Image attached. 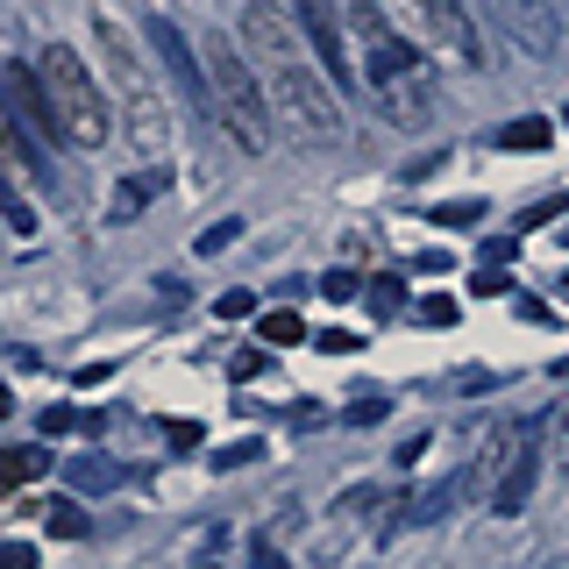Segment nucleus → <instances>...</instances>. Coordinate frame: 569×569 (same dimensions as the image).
Listing matches in <instances>:
<instances>
[{
    "mask_svg": "<svg viewBox=\"0 0 569 569\" xmlns=\"http://www.w3.org/2000/svg\"><path fill=\"white\" fill-rule=\"evenodd\" d=\"M236 43L249 50V64H257L263 93L278 107V129L292 142H307V150H328V142H342V100H335V79L328 71H313V43L299 22H284L271 0H249L242 8V29Z\"/></svg>",
    "mask_w": 569,
    "mask_h": 569,
    "instance_id": "obj_1",
    "label": "nucleus"
},
{
    "mask_svg": "<svg viewBox=\"0 0 569 569\" xmlns=\"http://www.w3.org/2000/svg\"><path fill=\"white\" fill-rule=\"evenodd\" d=\"M200 58H207V86H213V114L228 121V136H236L242 150H271L278 142V107H271V93H263L249 50L228 43V29H213L200 43Z\"/></svg>",
    "mask_w": 569,
    "mask_h": 569,
    "instance_id": "obj_2",
    "label": "nucleus"
},
{
    "mask_svg": "<svg viewBox=\"0 0 569 569\" xmlns=\"http://www.w3.org/2000/svg\"><path fill=\"white\" fill-rule=\"evenodd\" d=\"M356 36H363V79H370V93L385 100V114L399 121V129H420V121L435 114V93H427V64L413 58V43H399L370 0H356Z\"/></svg>",
    "mask_w": 569,
    "mask_h": 569,
    "instance_id": "obj_3",
    "label": "nucleus"
},
{
    "mask_svg": "<svg viewBox=\"0 0 569 569\" xmlns=\"http://www.w3.org/2000/svg\"><path fill=\"white\" fill-rule=\"evenodd\" d=\"M36 71H43V93L50 107H58V129L71 150H107V136H114V107L100 100V86H93V71H86V58H71L64 43H50L43 58H36Z\"/></svg>",
    "mask_w": 569,
    "mask_h": 569,
    "instance_id": "obj_4",
    "label": "nucleus"
},
{
    "mask_svg": "<svg viewBox=\"0 0 569 569\" xmlns=\"http://www.w3.org/2000/svg\"><path fill=\"white\" fill-rule=\"evenodd\" d=\"M93 36H100V50H107V64H114V86H121V107H129V136L142 142V150H164L171 129H164V100H157V86L142 79V58L129 50V36L114 29V14H93Z\"/></svg>",
    "mask_w": 569,
    "mask_h": 569,
    "instance_id": "obj_5",
    "label": "nucleus"
},
{
    "mask_svg": "<svg viewBox=\"0 0 569 569\" xmlns=\"http://www.w3.org/2000/svg\"><path fill=\"white\" fill-rule=\"evenodd\" d=\"M491 8V22L512 36V50L520 58H556L562 50V0H485Z\"/></svg>",
    "mask_w": 569,
    "mask_h": 569,
    "instance_id": "obj_6",
    "label": "nucleus"
},
{
    "mask_svg": "<svg viewBox=\"0 0 569 569\" xmlns=\"http://www.w3.org/2000/svg\"><path fill=\"white\" fill-rule=\"evenodd\" d=\"M406 14H413V22L435 36V43L449 50L456 64H470V71H485V64H491V58H485V43H477V22L462 14V0H406Z\"/></svg>",
    "mask_w": 569,
    "mask_h": 569,
    "instance_id": "obj_7",
    "label": "nucleus"
},
{
    "mask_svg": "<svg viewBox=\"0 0 569 569\" xmlns=\"http://www.w3.org/2000/svg\"><path fill=\"white\" fill-rule=\"evenodd\" d=\"M533 470H541V420H520V427H512V462L498 470V485H491V512H498V520L527 512Z\"/></svg>",
    "mask_w": 569,
    "mask_h": 569,
    "instance_id": "obj_8",
    "label": "nucleus"
},
{
    "mask_svg": "<svg viewBox=\"0 0 569 569\" xmlns=\"http://www.w3.org/2000/svg\"><path fill=\"white\" fill-rule=\"evenodd\" d=\"M299 29H307V43H313L320 71H328L335 86H349V79H356V64H349V29H342V8H335V0H299Z\"/></svg>",
    "mask_w": 569,
    "mask_h": 569,
    "instance_id": "obj_9",
    "label": "nucleus"
},
{
    "mask_svg": "<svg viewBox=\"0 0 569 569\" xmlns=\"http://www.w3.org/2000/svg\"><path fill=\"white\" fill-rule=\"evenodd\" d=\"M150 43H157V64L178 79V93H186V107H213V86H207V58H192V43L178 36L171 14H150Z\"/></svg>",
    "mask_w": 569,
    "mask_h": 569,
    "instance_id": "obj_10",
    "label": "nucleus"
},
{
    "mask_svg": "<svg viewBox=\"0 0 569 569\" xmlns=\"http://www.w3.org/2000/svg\"><path fill=\"white\" fill-rule=\"evenodd\" d=\"M8 93H14V121H29V129L50 136V142H64L58 107H50V93H43V71H36V64H8Z\"/></svg>",
    "mask_w": 569,
    "mask_h": 569,
    "instance_id": "obj_11",
    "label": "nucleus"
},
{
    "mask_svg": "<svg viewBox=\"0 0 569 569\" xmlns=\"http://www.w3.org/2000/svg\"><path fill=\"white\" fill-rule=\"evenodd\" d=\"M164 186H171V171H136V178H121V186H114V221H136V213L150 207Z\"/></svg>",
    "mask_w": 569,
    "mask_h": 569,
    "instance_id": "obj_12",
    "label": "nucleus"
},
{
    "mask_svg": "<svg viewBox=\"0 0 569 569\" xmlns=\"http://www.w3.org/2000/svg\"><path fill=\"white\" fill-rule=\"evenodd\" d=\"M257 342L263 349H292V342H307V320L292 307H271V313H257Z\"/></svg>",
    "mask_w": 569,
    "mask_h": 569,
    "instance_id": "obj_13",
    "label": "nucleus"
},
{
    "mask_svg": "<svg viewBox=\"0 0 569 569\" xmlns=\"http://www.w3.org/2000/svg\"><path fill=\"white\" fill-rule=\"evenodd\" d=\"M43 527H50V541H79L93 520H86L79 498H50V506H43Z\"/></svg>",
    "mask_w": 569,
    "mask_h": 569,
    "instance_id": "obj_14",
    "label": "nucleus"
},
{
    "mask_svg": "<svg viewBox=\"0 0 569 569\" xmlns=\"http://www.w3.org/2000/svg\"><path fill=\"white\" fill-rule=\"evenodd\" d=\"M363 299H370V313H378V320H399L406 313V278H370Z\"/></svg>",
    "mask_w": 569,
    "mask_h": 569,
    "instance_id": "obj_15",
    "label": "nucleus"
},
{
    "mask_svg": "<svg viewBox=\"0 0 569 569\" xmlns=\"http://www.w3.org/2000/svg\"><path fill=\"white\" fill-rule=\"evenodd\" d=\"M548 142H556L548 121H506V129H498V150H548Z\"/></svg>",
    "mask_w": 569,
    "mask_h": 569,
    "instance_id": "obj_16",
    "label": "nucleus"
},
{
    "mask_svg": "<svg viewBox=\"0 0 569 569\" xmlns=\"http://www.w3.org/2000/svg\"><path fill=\"white\" fill-rule=\"evenodd\" d=\"M363 284H370V278H356V271H328V278L313 284V292H328L335 307H342V299H363Z\"/></svg>",
    "mask_w": 569,
    "mask_h": 569,
    "instance_id": "obj_17",
    "label": "nucleus"
},
{
    "mask_svg": "<svg viewBox=\"0 0 569 569\" xmlns=\"http://www.w3.org/2000/svg\"><path fill=\"white\" fill-rule=\"evenodd\" d=\"M313 349H320V356H356V349H363V335H349V328H320V335H313Z\"/></svg>",
    "mask_w": 569,
    "mask_h": 569,
    "instance_id": "obj_18",
    "label": "nucleus"
},
{
    "mask_svg": "<svg viewBox=\"0 0 569 569\" xmlns=\"http://www.w3.org/2000/svg\"><path fill=\"white\" fill-rule=\"evenodd\" d=\"M71 427H86V413H79V406H64V399H58V406H43V435H50V441H58V435H71Z\"/></svg>",
    "mask_w": 569,
    "mask_h": 569,
    "instance_id": "obj_19",
    "label": "nucleus"
},
{
    "mask_svg": "<svg viewBox=\"0 0 569 569\" xmlns=\"http://www.w3.org/2000/svg\"><path fill=\"white\" fill-rule=\"evenodd\" d=\"M71 485H79V491H107V485H114V470L86 456V462H71Z\"/></svg>",
    "mask_w": 569,
    "mask_h": 569,
    "instance_id": "obj_20",
    "label": "nucleus"
},
{
    "mask_svg": "<svg viewBox=\"0 0 569 569\" xmlns=\"http://www.w3.org/2000/svg\"><path fill=\"white\" fill-rule=\"evenodd\" d=\"M413 313L427 320V328H449V320H456V299H449V292H427V299H420Z\"/></svg>",
    "mask_w": 569,
    "mask_h": 569,
    "instance_id": "obj_21",
    "label": "nucleus"
},
{
    "mask_svg": "<svg viewBox=\"0 0 569 569\" xmlns=\"http://www.w3.org/2000/svg\"><path fill=\"white\" fill-rule=\"evenodd\" d=\"M263 363H271V349H236L228 378H236V385H249V378H263Z\"/></svg>",
    "mask_w": 569,
    "mask_h": 569,
    "instance_id": "obj_22",
    "label": "nucleus"
},
{
    "mask_svg": "<svg viewBox=\"0 0 569 569\" xmlns=\"http://www.w3.org/2000/svg\"><path fill=\"white\" fill-rule=\"evenodd\" d=\"M470 292H477V299H506V292H512V278L498 271V263H485V271L470 278Z\"/></svg>",
    "mask_w": 569,
    "mask_h": 569,
    "instance_id": "obj_23",
    "label": "nucleus"
},
{
    "mask_svg": "<svg viewBox=\"0 0 569 569\" xmlns=\"http://www.w3.org/2000/svg\"><path fill=\"white\" fill-rule=\"evenodd\" d=\"M441 228H462V221H485V200H456V207H435Z\"/></svg>",
    "mask_w": 569,
    "mask_h": 569,
    "instance_id": "obj_24",
    "label": "nucleus"
},
{
    "mask_svg": "<svg viewBox=\"0 0 569 569\" xmlns=\"http://www.w3.org/2000/svg\"><path fill=\"white\" fill-rule=\"evenodd\" d=\"M43 470H50V456L36 449V441H22V449H14V477L29 485V477H43Z\"/></svg>",
    "mask_w": 569,
    "mask_h": 569,
    "instance_id": "obj_25",
    "label": "nucleus"
},
{
    "mask_svg": "<svg viewBox=\"0 0 569 569\" xmlns=\"http://www.w3.org/2000/svg\"><path fill=\"white\" fill-rule=\"evenodd\" d=\"M8 228H14V236H22V242L36 236V207L22 200V192H8Z\"/></svg>",
    "mask_w": 569,
    "mask_h": 569,
    "instance_id": "obj_26",
    "label": "nucleus"
},
{
    "mask_svg": "<svg viewBox=\"0 0 569 569\" xmlns=\"http://www.w3.org/2000/svg\"><path fill=\"white\" fill-rule=\"evenodd\" d=\"M213 313H221V320H249V313H257V292H221Z\"/></svg>",
    "mask_w": 569,
    "mask_h": 569,
    "instance_id": "obj_27",
    "label": "nucleus"
},
{
    "mask_svg": "<svg viewBox=\"0 0 569 569\" xmlns=\"http://www.w3.org/2000/svg\"><path fill=\"white\" fill-rule=\"evenodd\" d=\"M257 456H263V441H236V449L213 456V470H242V462H257Z\"/></svg>",
    "mask_w": 569,
    "mask_h": 569,
    "instance_id": "obj_28",
    "label": "nucleus"
},
{
    "mask_svg": "<svg viewBox=\"0 0 569 569\" xmlns=\"http://www.w3.org/2000/svg\"><path fill=\"white\" fill-rule=\"evenodd\" d=\"M236 236H242V221H213L207 236H200V257H213V249H228Z\"/></svg>",
    "mask_w": 569,
    "mask_h": 569,
    "instance_id": "obj_29",
    "label": "nucleus"
},
{
    "mask_svg": "<svg viewBox=\"0 0 569 569\" xmlns=\"http://www.w3.org/2000/svg\"><path fill=\"white\" fill-rule=\"evenodd\" d=\"M164 435L171 449H200V420H164Z\"/></svg>",
    "mask_w": 569,
    "mask_h": 569,
    "instance_id": "obj_30",
    "label": "nucleus"
},
{
    "mask_svg": "<svg viewBox=\"0 0 569 569\" xmlns=\"http://www.w3.org/2000/svg\"><path fill=\"white\" fill-rule=\"evenodd\" d=\"M506 257H520V236H485V263H506Z\"/></svg>",
    "mask_w": 569,
    "mask_h": 569,
    "instance_id": "obj_31",
    "label": "nucleus"
},
{
    "mask_svg": "<svg viewBox=\"0 0 569 569\" xmlns=\"http://www.w3.org/2000/svg\"><path fill=\"white\" fill-rule=\"evenodd\" d=\"M0 569H36V548L29 541H8V548H0Z\"/></svg>",
    "mask_w": 569,
    "mask_h": 569,
    "instance_id": "obj_32",
    "label": "nucleus"
},
{
    "mask_svg": "<svg viewBox=\"0 0 569 569\" xmlns=\"http://www.w3.org/2000/svg\"><path fill=\"white\" fill-rule=\"evenodd\" d=\"M349 420H356V427H370V420H385V399H378V391H370V399H356V406H349Z\"/></svg>",
    "mask_w": 569,
    "mask_h": 569,
    "instance_id": "obj_33",
    "label": "nucleus"
},
{
    "mask_svg": "<svg viewBox=\"0 0 569 569\" xmlns=\"http://www.w3.org/2000/svg\"><path fill=\"white\" fill-rule=\"evenodd\" d=\"M562 213H569L562 200H541V207H527V213H520V221H527V228H541V221H562Z\"/></svg>",
    "mask_w": 569,
    "mask_h": 569,
    "instance_id": "obj_34",
    "label": "nucleus"
},
{
    "mask_svg": "<svg viewBox=\"0 0 569 569\" xmlns=\"http://www.w3.org/2000/svg\"><path fill=\"white\" fill-rule=\"evenodd\" d=\"M370 498H378V491H370V485H356V491H342V498H335V512H363Z\"/></svg>",
    "mask_w": 569,
    "mask_h": 569,
    "instance_id": "obj_35",
    "label": "nucleus"
},
{
    "mask_svg": "<svg viewBox=\"0 0 569 569\" xmlns=\"http://www.w3.org/2000/svg\"><path fill=\"white\" fill-rule=\"evenodd\" d=\"M548 456H556V470L569 477V413H562V427H556V449H548Z\"/></svg>",
    "mask_w": 569,
    "mask_h": 569,
    "instance_id": "obj_36",
    "label": "nucleus"
},
{
    "mask_svg": "<svg viewBox=\"0 0 569 569\" xmlns=\"http://www.w3.org/2000/svg\"><path fill=\"white\" fill-rule=\"evenodd\" d=\"M257 569H284V562H278V548H271V541H257Z\"/></svg>",
    "mask_w": 569,
    "mask_h": 569,
    "instance_id": "obj_37",
    "label": "nucleus"
},
{
    "mask_svg": "<svg viewBox=\"0 0 569 569\" xmlns=\"http://www.w3.org/2000/svg\"><path fill=\"white\" fill-rule=\"evenodd\" d=\"M556 242H562V249H569V213H562V228H556Z\"/></svg>",
    "mask_w": 569,
    "mask_h": 569,
    "instance_id": "obj_38",
    "label": "nucleus"
},
{
    "mask_svg": "<svg viewBox=\"0 0 569 569\" xmlns=\"http://www.w3.org/2000/svg\"><path fill=\"white\" fill-rule=\"evenodd\" d=\"M556 378H569V356H556Z\"/></svg>",
    "mask_w": 569,
    "mask_h": 569,
    "instance_id": "obj_39",
    "label": "nucleus"
},
{
    "mask_svg": "<svg viewBox=\"0 0 569 569\" xmlns=\"http://www.w3.org/2000/svg\"><path fill=\"white\" fill-rule=\"evenodd\" d=\"M562 114H569V107H562Z\"/></svg>",
    "mask_w": 569,
    "mask_h": 569,
    "instance_id": "obj_40",
    "label": "nucleus"
}]
</instances>
